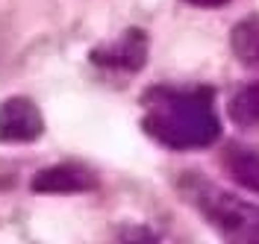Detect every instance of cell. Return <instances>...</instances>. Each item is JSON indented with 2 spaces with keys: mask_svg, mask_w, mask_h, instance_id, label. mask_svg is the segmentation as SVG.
Wrapping results in <instances>:
<instances>
[{
  "mask_svg": "<svg viewBox=\"0 0 259 244\" xmlns=\"http://www.w3.org/2000/svg\"><path fill=\"white\" fill-rule=\"evenodd\" d=\"M145 132L174 150L209 147L221 135V124L212 112L206 91L156 88L145 97Z\"/></svg>",
  "mask_w": 259,
  "mask_h": 244,
  "instance_id": "cell-1",
  "label": "cell"
},
{
  "mask_svg": "<svg viewBox=\"0 0 259 244\" xmlns=\"http://www.w3.org/2000/svg\"><path fill=\"white\" fill-rule=\"evenodd\" d=\"M183 191L189 197V203L224 235L227 241L259 244V206L256 203H247L242 197L230 194V191L212 185V182H203L197 177L189 179L183 185Z\"/></svg>",
  "mask_w": 259,
  "mask_h": 244,
  "instance_id": "cell-2",
  "label": "cell"
},
{
  "mask_svg": "<svg viewBox=\"0 0 259 244\" xmlns=\"http://www.w3.org/2000/svg\"><path fill=\"white\" fill-rule=\"evenodd\" d=\"M45 132V118L30 97H9L0 103V141L21 144Z\"/></svg>",
  "mask_w": 259,
  "mask_h": 244,
  "instance_id": "cell-3",
  "label": "cell"
},
{
  "mask_svg": "<svg viewBox=\"0 0 259 244\" xmlns=\"http://www.w3.org/2000/svg\"><path fill=\"white\" fill-rule=\"evenodd\" d=\"M97 65H112L124 71H142L147 62V35L142 30H127L109 50H95L92 53Z\"/></svg>",
  "mask_w": 259,
  "mask_h": 244,
  "instance_id": "cell-4",
  "label": "cell"
},
{
  "mask_svg": "<svg viewBox=\"0 0 259 244\" xmlns=\"http://www.w3.org/2000/svg\"><path fill=\"white\" fill-rule=\"evenodd\" d=\"M95 179L89 177L85 171L74 168V165H53L45 168L32 177V191L41 194H65V191H85Z\"/></svg>",
  "mask_w": 259,
  "mask_h": 244,
  "instance_id": "cell-5",
  "label": "cell"
},
{
  "mask_svg": "<svg viewBox=\"0 0 259 244\" xmlns=\"http://www.w3.org/2000/svg\"><path fill=\"white\" fill-rule=\"evenodd\" d=\"M230 47L236 53L239 65L247 71H259V15L239 21L230 33Z\"/></svg>",
  "mask_w": 259,
  "mask_h": 244,
  "instance_id": "cell-6",
  "label": "cell"
},
{
  "mask_svg": "<svg viewBox=\"0 0 259 244\" xmlns=\"http://www.w3.org/2000/svg\"><path fill=\"white\" fill-rule=\"evenodd\" d=\"M224 165L230 171V177L242 188L259 194V150H253V147H230L224 156Z\"/></svg>",
  "mask_w": 259,
  "mask_h": 244,
  "instance_id": "cell-7",
  "label": "cell"
},
{
  "mask_svg": "<svg viewBox=\"0 0 259 244\" xmlns=\"http://www.w3.org/2000/svg\"><path fill=\"white\" fill-rule=\"evenodd\" d=\"M230 118L239 127H247V130L259 127V82L244 85L242 91L230 100Z\"/></svg>",
  "mask_w": 259,
  "mask_h": 244,
  "instance_id": "cell-8",
  "label": "cell"
},
{
  "mask_svg": "<svg viewBox=\"0 0 259 244\" xmlns=\"http://www.w3.org/2000/svg\"><path fill=\"white\" fill-rule=\"evenodd\" d=\"M192 6H203V9H212V6H224L227 0H186Z\"/></svg>",
  "mask_w": 259,
  "mask_h": 244,
  "instance_id": "cell-9",
  "label": "cell"
}]
</instances>
